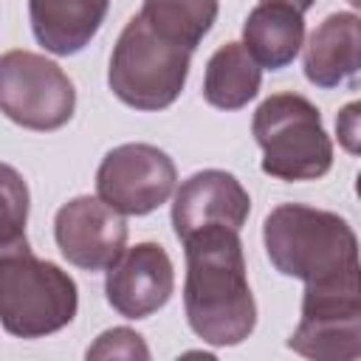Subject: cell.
I'll return each mask as SVG.
<instances>
[{
    "label": "cell",
    "mask_w": 361,
    "mask_h": 361,
    "mask_svg": "<svg viewBox=\"0 0 361 361\" xmlns=\"http://www.w3.org/2000/svg\"><path fill=\"white\" fill-rule=\"evenodd\" d=\"M271 265L305 282V296H358L361 251L350 223L333 212L282 203L262 226Z\"/></svg>",
    "instance_id": "cell-1"
},
{
    "label": "cell",
    "mask_w": 361,
    "mask_h": 361,
    "mask_svg": "<svg viewBox=\"0 0 361 361\" xmlns=\"http://www.w3.org/2000/svg\"><path fill=\"white\" fill-rule=\"evenodd\" d=\"M240 231L209 226L183 240V307L197 338L214 347L245 341L257 324V305L245 276Z\"/></svg>",
    "instance_id": "cell-2"
},
{
    "label": "cell",
    "mask_w": 361,
    "mask_h": 361,
    "mask_svg": "<svg viewBox=\"0 0 361 361\" xmlns=\"http://www.w3.org/2000/svg\"><path fill=\"white\" fill-rule=\"evenodd\" d=\"M76 282L54 262L37 259L25 240L0 245V319L6 333L42 338L76 316Z\"/></svg>",
    "instance_id": "cell-3"
},
{
    "label": "cell",
    "mask_w": 361,
    "mask_h": 361,
    "mask_svg": "<svg viewBox=\"0 0 361 361\" xmlns=\"http://www.w3.org/2000/svg\"><path fill=\"white\" fill-rule=\"evenodd\" d=\"M262 172L279 180H316L333 166V141L322 113L299 93H274L254 113Z\"/></svg>",
    "instance_id": "cell-4"
},
{
    "label": "cell",
    "mask_w": 361,
    "mask_h": 361,
    "mask_svg": "<svg viewBox=\"0 0 361 361\" xmlns=\"http://www.w3.org/2000/svg\"><path fill=\"white\" fill-rule=\"evenodd\" d=\"M192 51L164 39L152 25L135 14L110 56L107 82L116 99L135 110H164L169 107L189 76Z\"/></svg>",
    "instance_id": "cell-5"
},
{
    "label": "cell",
    "mask_w": 361,
    "mask_h": 361,
    "mask_svg": "<svg viewBox=\"0 0 361 361\" xmlns=\"http://www.w3.org/2000/svg\"><path fill=\"white\" fill-rule=\"evenodd\" d=\"M0 107L25 130H59L71 121L76 90L68 73L31 51H6L0 59Z\"/></svg>",
    "instance_id": "cell-6"
},
{
    "label": "cell",
    "mask_w": 361,
    "mask_h": 361,
    "mask_svg": "<svg viewBox=\"0 0 361 361\" xmlns=\"http://www.w3.org/2000/svg\"><path fill=\"white\" fill-rule=\"evenodd\" d=\"M178 172L172 158L152 144L110 149L96 172V192L121 214H149L169 200Z\"/></svg>",
    "instance_id": "cell-7"
},
{
    "label": "cell",
    "mask_w": 361,
    "mask_h": 361,
    "mask_svg": "<svg viewBox=\"0 0 361 361\" xmlns=\"http://www.w3.org/2000/svg\"><path fill=\"white\" fill-rule=\"evenodd\" d=\"M54 237L62 257L85 271H107L127 243V223L118 209L102 197H73L54 220Z\"/></svg>",
    "instance_id": "cell-8"
},
{
    "label": "cell",
    "mask_w": 361,
    "mask_h": 361,
    "mask_svg": "<svg viewBox=\"0 0 361 361\" xmlns=\"http://www.w3.org/2000/svg\"><path fill=\"white\" fill-rule=\"evenodd\" d=\"M175 288V271L169 254L158 243H138L127 248L104 279V293L113 310L124 319H147L161 310Z\"/></svg>",
    "instance_id": "cell-9"
},
{
    "label": "cell",
    "mask_w": 361,
    "mask_h": 361,
    "mask_svg": "<svg viewBox=\"0 0 361 361\" xmlns=\"http://www.w3.org/2000/svg\"><path fill=\"white\" fill-rule=\"evenodd\" d=\"M251 197L243 183L223 169L195 172L180 183L172 200V226L178 240L192 237L209 226H226L240 231L248 220Z\"/></svg>",
    "instance_id": "cell-10"
},
{
    "label": "cell",
    "mask_w": 361,
    "mask_h": 361,
    "mask_svg": "<svg viewBox=\"0 0 361 361\" xmlns=\"http://www.w3.org/2000/svg\"><path fill=\"white\" fill-rule=\"evenodd\" d=\"M288 347L319 361L361 358V299L305 296L302 322L288 338Z\"/></svg>",
    "instance_id": "cell-11"
},
{
    "label": "cell",
    "mask_w": 361,
    "mask_h": 361,
    "mask_svg": "<svg viewBox=\"0 0 361 361\" xmlns=\"http://www.w3.org/2000/svg\"><path fill=\"white\" fill-rule=\"evenodd\" d=\"M361 71V17L336 11L324 17L305 45V76L316 87H336Z\"/></svg>",
    "instance_id": "cell-12"
},
{
    "label": "cell",
    "mask_w": 361,
    "mask_h": 361,
    "mask_svg": "<svg viewBox=\"0 0 361 361\" xmlns=\"http://www.w3.org/2000/svg\"><path fill=\"white\" fill-rule=\"evenodd\" d=\"M110 0H28L31 31L37 42L56 54H79L102 28Z\"/></svg>",
    "instance_id": "cell-13"
},
{
    "label": "cell",
    "mask_w": 361,
    "mask_h": 361,
    "mask_svg": "<svg viewBox=\"0 0 361 361\" xmlns=\"http://www.w3.org/2000/svg\"><path fill=\"white\" fill-rule=\"evenodd\" d=\"M305 39V20L302 11L285 3H259L245 25H243V45L257 59L259 68L279 71L290 65Z\"/></svg>",
    "instance_id": "cell-14"
},
{
    "label": "cell",
    "mask_w": 361,
    "mask_h": 361,
    "mask_svg": "<svg viewBox=\"0 0 361 361\" xmlns=\"http://www.w3.org/2000/svg\"><path fill=\"white\" fill-rule=\"evenodd\" d=\"M259 82L262 68L248 54V48L243 42H226L206 65L203 99L220 110H240L259 93Z\"/></svg>",
    "instance_id": "cell-15"
},
{
    "label": "cell",
    "mask_w": 361,
    "mask_h": 361,
    "mask_svg": "<svg viewBox=\"0 0 361 361\" xmlns=\"http://www.w3.org/2000/svg\"><path fill=\"white\" fill-rule=\"evenodd\" d=\"M141 17L164 39L195 51L217 17V0H144Z\"/></svg>",
    "instance_id": "cell-16"
},
{
    "label": "cell",
    "mask_w": 361,
    "mask_h": 361,
    "mask_svg": "<svg viewBox=\"0 0 361 361\" xmlns=\"http://www.w3.org/2000/svg\"><path fill=\"white\" fill-rule=\"evenodd\" d=\"M3 240L6 243H20L25 240V217H28V189L20 180V175L6 164L3 166Z\"/></svg>",
    "instance_id": "cell-17"
},
{
    "label": "cell",
    "mask_w": 361,
    "mask_h": 361,
    "mask_svg": "<svg viewBox=\"0 0 361 361\" xmlns=\"http://www.w3.org/2000/svg\"><path fill=\"white\" fill-rule=\"evenodd\" d=\"M87 358H149V350L144 344V338L130 330V327H113L104 330L90 347H87Z\"/></svg>",
    "instance_id": "cell-18"
},
{
    "label": "cell",
    "mask_w": 361,
    "mask_h": 361,
    "mask_svg": "<svg viewBox=\"0 0 361 361\" xmlns=\"http://www.w3.org/2000/svg\"><path fill=\"white\" fill-rule=\"evenodd\" d=\"M336 135H338V144L350 155H361V99H355L338 110Z\"/></svg>",
    "instance_id": "cell-19"
},
{
    "label": "cell",
    "mask_w": 361,
    "mask_h": 361,
    "mask_svg": "<svg viewBox=\"0 0 361 361\" xmlns=\"http://www.w3.org/2000/svg\"><path fill=\"white\" fill-rule=\"evenodd\" d=\"M262 3H285V6H290V8H296V11H302V14H305L316 0H262Z\"/></svg>",
    "instance_id": "cell-20"
},
{
    "label": "cell",
    "mask_w": 361,
    "mask_h": 361,
    "mask_svg": "<svg viewBox=\"0 0 361 361\" xmlns=\"http://www.w3.org/2000/svg\"><path fill=\"white\" fill-rule=\"evenodd\" d=\"M355 192H358V197H361V172H358V178H355Z\"/></svg>",
    "instance_id": "cell-21"
},
{
    "label": "cell",
    "mask_w": 361,
    "mask_h": 361,
    "mask_svg": "<svg viewBox=\"0 0 361 361\" xmlns=\"http://www.w3.org/2000/svg\"><path fill=\"white\" fill-rule=\"evenodd\" d=\"M347 3H353L355 8H361V0H347Z\"/></svg>",
    "instance_id": "cell-22"
}]
</instances>
